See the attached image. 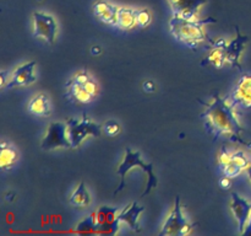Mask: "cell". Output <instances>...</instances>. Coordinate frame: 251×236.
<instances>
[{
    "label": "cell",
    "mask_w": 251,
    "mask_h": 236,
    "mask_svg": "<svg viewBox=\"0 0 251 236\" xmlns=\"http://www.w3.org/2000/svg\"><path fill=\"white\" fill-rule=\"evenodd\" d=\"M205 106V111L201 113L205 129L213 139L220 137H229L230 139L247 144L242 139L244 128L240 124L239 117L235 112L237 106L230 101L229 96L221 97L220 93H213L210 102H201Z\"/></svg>",
    "instance_id": "obj_1"
},
{
    "label": "cell",
    "mask_w": 251,
    "mask_h": 236,
    "mask_svg": "<svg viewBox=\"0 0 251 236\" xmlns=\"http://www.w3.org/2000/svg\"><path fill=\"white\" fill-rule=\"evenodd\" d=\"M208 24H216V20L213 17L205 20H185L179 16H173L169 21V29L178 41L183 42L190 48L196 49L202 42H211L210 37L203 31V26Z\"/></svg>",
    "instance_id": "obj_2"
},
{
    "label": "cell",
    "mask_w": 251,
    "mask_h": 236,
    "mask_svg": "<svg viewBox=\"0 0 251 236\" xmlns=\"http://www.w3.org/2000/svg\"><path fill=\"white\" fill-rule=\"evenodd\" d=\"M65 96L74 103H90L100 92L97 81L86 70L80 71L65 84Z\"/></svg>",
    "instance_id": "obj_3"
},
{
    "label": "cell",
    "mask_w": 251,
    "mask_h": 236,
    "mask_svg": "<svg viewBox=\"0 0 251 236\" xmlns=\"http://www.w3.org/2000/svg\"><path fill=\"white\" fill-rule=\"evenodd\" d=\"M134 167L141 169L142 171L147 175V177H149V181H147V184H146V189H145L144 193L141 194V197H145L146 194H149L154 187H157V182L158 181H157V177L154 176L153 174V166H152V164H146V162H144L142 161L141 155H140L139 151H132L130 148H127V149L125 150V155L122 164H120L117 169V174L120 176V183L119 186H118V188L115 189L114 192L115 194L124 188L125 176H126L127 172H129L130 170L134 169Z\"/></svg>",
    "instance_id": "obj_4"
},
{
    "label": "cell",
    "mask_w": 251,
    "mask_h": 236,
    "mask_svg": "<svg viewBox=\"0 0 251 236\" xmlns=\"http://www.w3.org/2000/svg\"><path fill=\"white\" fill-rule=\"evenodd\" d=\"M66 125H68V137L71 143V149H76L77 147H80L81 143L90 135L100 137L103 130L102 125L92 122L86 113H83L81 120L75 119V118L68 119Z\"/></svg>",
    "instance_id": "obj_5"
},
{
    "label": "cell",
    "mask_w": 251,
    "mask_h": 236,
    "mask_svg": "<svg viewBox=\"0 0 251 236\" xmlns=\"http://www.w3.org/2000/svg\"><path fill=\"white\" fill-rule=\"evenodd\" d=\"M195 224L189 223L186 216L183 214L180 206V198L176 197L174 201V206L171 214L164 221L162 230L159 231V236H184L191 233Z\"/></svg>",
    "instance_id": "obj_6"
},
{
    "label": "cell",
    "mask_w": 251,
    "mask_h": 236,
    "mask_svg": "<svg viewBox=\"0 0 251 236\" xmlns=\"http://www.w3.org/2000/svg\"><path fill=\"white\" fill-rule=\"evenodd\" d=\"M251 161L244 151H228L225 148L218 154V165L223 175L229 178L238 177L243 171L250 166Z\"/></svg>",
    "instance_id": "obj_7"
},
{
    "label": "cell",
    "mask_w": 251,
    "mask_h": 236,
    "mask_svg": "<svg viewBox=\"0 0 251 236\" xmlns=\"http://www.w3.org/2000/svg\"><path fill=\"white\" fill-rule=\"evenodd\" d=\"M43 150H54L58 148H71L68 137V125L63 122H53L47 128V133L41 143Z\"/></svg>",
    "instance_id": "obj_8"
},
{
    "label": "cell",
    "mask_w": 251,
    "mask_h": 236,
    "mask_svg": "<svg viewBox=\"0 0 251 236\" xmlns=\"http://www.w3.org/2000/svg\"><path fill=\"white\" fill-rule=\"evenodd\" d=\"M58 33V24L51 15L44 12H33V34L34 37L46 39L48 44L55 42Z\"/></svg>",
    "instance_id": "obj_9"
},
{
    "label": "cell",
    "mask_w": 251,
    "mask_h": 236,
    "mask_svg": "<svg viewBox=\"0 0 251 236\" xmlns=\"http://www.w3.org/2000/svg\"><path fill=\"white\" fill-rule=\"evenodd\" d=\"M96 223H97V233L100 235H115L119 229V219H118V208L102 206L95 211Z\"/></svg>",
    "instance_id": "obj_10"
},
{
    "label": "cell",
    "mask_w": 251,
    "mask_h": 236,
    "mask_svg": "<svg viewBox=\"0 0 251 236\" xmlns=\"http://www.w3.org/2000/svg\"><path fill=\"white\" fill-rule=\"evenodd\" d=\"M235 31H237L235 38H233L225 47V58L226 63L229 64L232 68H237L238 70L242 71L243 66L240 64V57H242V53L244 52L245 46L249 42V37L243 36L238 26H235Z\"/></svg>",
    "instance_id": "obj_11"
},
{
    "label": "cell",
    "mask_w": 251,
    "mask_h": 236,
    "mask_svg": "<svg viewBox=\"0 0 251 236\" xmlns=\"http://www.w3.org/2000/svg\"><path fill=\"white\" fill-rule=\"evenodd\" d=\"M174 16L185 20H196L199 9L207 2V0H168Z\"/></svg>",
    "instance_id": "obj_12"
},
{
    "label": "cell",
    "mask_w": 251,
    "mask_h": 236,
    "mask_svg": "<svg viewBox=\"0 0 251 236\" xmlns=\"http://www.w3.org/2000/svg\"><path fill=\"white\" fill-rule=\"evenodd\" d=\"M230 101L235 106H240L243 108L251 107V75L245 74L235 84L234 90L229 95Z\"/></svg>",
    "instance_id": "obj_13"
},
{
    "label": "cell",
    "mask_w": 251,
    "mask_h": 236,
    "mask_svg": "<svg viewBox=\"0 0 251 236\" xmlns=\"http://www.w3.org/2000/svg\"><path fill=\"white\" fill-rule=\"evenodd\" d=\"M34 66H36V61H28V63L17 66L14 73L11 74V78H10L6 88H19V86L22 88V86H28L36 83L37 78L34 75Z\"/></svg>",
    "instance_id": "obj_14"
},
{
    "label": "cell",
    "mask_w": 251,
    "mask_h": 236,
    "mask_svg": "<svg viewBox=\"0 0 251 236\" xmlns=\"http://www.w3.org/2000/svg\"><path fill=\"white\" fill-rule=\"evenodd\" d=\"M230 209L234 214L235 219L238 220V229L239 233L243 234L247 229V224L249 221L251 214V203L247 199L242 198L238 193H232V203H230Z\"/></svg>",
    "instance_id": "obj_15"
},
{
    "label": "cell",
    "mask_w": 251,
    "mask_h": 236,
    "mask_svg": "<svg viewBox=\"0 0 251 236\" xmlns=\"http://www.w3.org/2000/svg\"><path fill=\"white\" fill-rule=\"evenodd\" d=\"M118 11L119 7L104 0H98L93 4V14L97 19L107 25L117 26L118 25Z\"/></svg>",
    "instance_id": "obj_16"
},
{
    "label": "cell",
    "mask_w": 251,
    "mask_h": 236,
    "mask_svg": "<svg viewBox=\"0 0 251 236\" xmlns=\"http://www.w3.org/2000/svg\"><path fill=\"white\" fill-rule=\"evenodd\" d=\"M145 210L144 206H139L137 202H132L130 206H125L122 211L118 215V219H119L120 223H125L130 226V229H132L134 231L139 233L141 229H140L139 225V218L140 214Z\"/></svg>",
    "instance_id": "obj_17"
},
{
    "label": "cell",
    "mask_w": 251,
    "mask_h": 236,
    "mask_svg": "<svg viewBox=\"0 0 251 236\" xmlns=\"http://www.w3.org/2000/svg\"><path fill=\"white\" fill-rule=\"evenodd\" d=\"M211 52L208 54L207 58H205V60L202 61V65L205 64H212L215 68L222 69L226 64V58H225V47H226V41L223 38H218L216 41L211 39Z\"/></svg>",
    "instance_id": "obj_18"
},
{
    "label": "cell",
    "mask_w": 251,
    "mask_h": 236,
    "mask_svg": "<svg viewBox=\"0 0 251 236\" xmlns=\"http://www.w3.org/2000/svg\"><path fill=\"white\" fill-rule=\"evenodd\" d=\"M27 110L36 117H48L51 113L50 100L46 93H38L29 101Z\"/></svg>",
    "instance_id": "obj_19"
},
{
    "label": "cell",
    "mask_w": 251,
    "mask_h": 236,
    "mask_svg": "<svg viewBox=\"0 0 251 236\" xmlns=\"http://www.w3.org/2000/svg\"><path fill=\"white\" fill-rule=\"evenodd\" d=\"M19 159V151L14 145L1 143L0 145V167L1 170H10Z\"/></svg>",
    "instance_id": "obj_20"
},
{
    "label": "cell",
    "mask_w": 251,
    "mask_h": 236,
    "mask_svg": "<svg viewBox=\"0 0 251 236\" xmlns=\"http://www.w3.org/2000/svg\"><path fill=\"white\" fill-rule=\"evenodd\" d=\"M117 26L124 31L134 29L136 26V10L130 7H119Z\"/></svg>",
    "instance_id": "obj_21"
},
{
    "label": "cell",
    "mask_w": 251,
    "mask_h": 236,
    "mask_svg": "<svg viewBox=\"0 0 251 236\" xmlns=\"http://www.w3.org/2000/svg\"><path fill=\"white\" fill-rule=\"evenodd\" d=\"M70 204L75 208H85L91 204V196L88 193L87 188L85 186V182H80L75 191L73 192L70 197Z\"/></svg>",
    "instance_id": "obj_22"
},
{
    "label": "cell",
    "mask_w": 251,
    "mask_h": 236,
    "mask_svg": "<svg viewBox=\"0 0 251 236\" xmlns=\"http://www.w3.org/2000/svg\"><path fill=\"white\" fill-rule=\"evenodd\" d=\"M75 233L81 234V235H91V234H98L97 233V223H96V215L95 213L91 214L87 218L82 219L80 223L76 225Z\"/></svg>",
    "instance_id": "obj_23"
},
{
    "label": "cell",
    "mask_w": 251,
    "mask_h": 236,
    "mask_svg": "<svg viewBox=\"0 0 251 236\" xmlns=\"http://www.w3.org/2000/svg\"><path fill=\"white\" fill-rule=\"evenodd\" d=\"M152 15L151 12L147 9H141L136 10V26L141 27V29H145V27L149 26L151 24Z\"/></svg>",
    "instance_id": "obj_24"
},
{
    "label": "cell",
    "mask_w": 251,
    "mask_h": 236,
    "mask_svg": "<svg viewBox=\"0 0 251 236\" xmlns=\"http://www.w3.org/2000/svg\"><path fill=\"white\" fill-rule=\"evenodd\" d=\"M102 129L108 137H117L120 133V125L115 120H108L102 125Z\"/></svg>",
    "instance_id": "obj_25"
},
{
    "label": "cell",
    "mask_w": 251,
    "mask_h": 236,
    "mask_svg": "<svg viewBox=\"0 0 251 236\" xmlns=\"http://www.w3.org/2000/svg\"><path fill=\"white\" fill-rule=\"evenodd\" d=\"M142 88H144L145 92L147 93H151L156 90V85L152 80H146L144 84H142Z\"/></svg>",
    "instance_id": "obj_26"
},
{
    "label": "cell",
    "mask_w": 251,
    "mask_h": 236,
    "mask_svg": "<svg viewBox=\"0 0 251 236\" xmlns=\"http://www.w3.org/2000/svg\"><path fill=\"white\" fill-rule=\"evenodd\" d=\"M10 78H11V74H10V71L1 70V73H0V79H1V88H6V85L9 84V81H10Z\"/></svg>",
    "instance_id": "obj_27"
},
{
    "label": "cell",
    "mask_w": 251,
    "mask_h": 236,
    "mask_svg": "<svg viewBox=\"0 0 251 236\" xmlns=\"http://www.w3.org/2000/svg\"><path fill=\"white\" fill-rule=\"evenodd\" d=\"M220 184H221V187H222L223 189H228V188H230V178L229 177H227V176H225V177H222V178L220 179Z\"/></svg>",
    "instance_id": "obj_28"
},
{
    "label": "cell",
    "mask_w": 251,
    "mask_h": 236,
    "mask_svg": "<svg viewBox=\"0 0 251 236\" xmlns=\"http://www.w3.org/2000/svg\"><path fill=\"white\" fill-rule=\"evenodd\" d=\"M243 235H251V214H250L249 221H248L247 224V229H245V231L243 233Z\"/></svg>",
    "instance_id": "obj_29"
},
{
    "label": "cell",
    "mask_w": 251,
    "mask_h": 236,
    "mask_svg": "<svg viewBox=\"0 0 251 236\" xmlns=\"http://www.w3.org/2000/svg\"><path fill=\"white\" fill-rule=\"evenodd\" d=\"M91 53H92L93 56H98V54H100V47H92V49H91Z\"/></svg>",
    "instance_id": "obj_30"
},
{
    "label": "cell",
    "mask_w": 251,
    "mask_h": 236,
    "mask_svg": "<svg viewBox=\"0 0 251 236\" xmlns=\"http://www.w3.org/2000/svg\"><path fill=\"white\" fill-rule=\"evenodd\" d=\"M247 172H248V176H249V178L251 181V164H250V166L247 169Z\"/></svg>",
    "instance_id": "obj_31"
},
{
    "label": "cell",
    "mask_w": 251,
    "mask_h": 236,
    "mask_svg": "<svg viewBox=\"0 0 251 236\" xmlns=\"http://www.w3.org/2000/svg\"><path fill=\"white\" fill-rule=\"evenodd\" d=\"M38 1H41V0H38Z\"/></svg>",
    "instance_id": "obj_32"
},
{
    "label": "cell",
    "mask_w": 251,
    "mask_h": 236,
    "mask_svg": "<svg viewBox=\"0 0 251 236\" xmlns=\"http://www.w3.org/2000/svg\"><path fill=\"white\" fill-rule=\"evenodd\" d=\"M249 145H250V147H251V144H249Z\"/></svg>",
    "instance_id": "obj_33"
}]
</instances>
